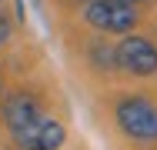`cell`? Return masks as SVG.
<instances>
[{"mask_svg": "<svg viewBox=\"0 0 157 150\" xmlns=\"http://www.w3.org/2000/svg\"><path fill=\"white\" fill-rule=\"evenodd\" d=\"M63 144H67V127L54 117H40L37 130H33L30 150H60Z\"/></svg>", "mask_w": 157, "mask_h": 150, "instance_id": "5b68a950", "label": "cell"}, {"mask_svg": "<svg viewBox=\"0 0 157 150\" xmlns=\"http://www.w3.org/2000/svg\"><path fill=\"white\" fill-rule=\"evenodd\" d=\"M84 24L94 27L97 33H117L124 37L140 24V10L127 0H87L84 3Z\"/></svg>", "mask_w": 157, "mask_h": 150, "instance_id": "3957f363", "label": "cell"}, {"mask_svg": "<svg viewBox=\"0 0 157 150\" xmlns=\"http://www.w3.org/2000/svg\"><path fill=\"white\" fill-rule=\"evenodd\" d=\"M0 3H3V0H0Z\"/></svg>", "mask_w": 157, "mask_h": 150, "instance_id": "30bf717a", "label": "cell"}, {"mask_svg": "<svg viewBox=\"0 0 157 150\" xmlns=\"http://www.w3.org/2000/svg\"><path fill=\"white\" fill-rule=\"evenodd\" d=\"M114 123L134 144H157V103L147 93H117L114 97Z\"/></svg>", "mask_w": 157, "mask_h": 150, "instance_id": "6da1fadb", "label": "cell"}, {"mask_svg": "<svg viewBox=\"0 0 157 150\" xmlns=\"http://www.w3.org/2000/svg\"><path fill=\"white\" fill-rule=\"evenodd\" d=\"M90 54H94V67L97 70H110V67H114V50H110L104 40H94V43H90Z\"/></svg>", "mask_w": 157, "mask_h": 150, "instance_id": "8992f818", "label": "cell"}, {"mask_svg": "<svg viewBox=\"0 0 157 150\" xmlns=\"http://www.w3.org/2000/svg\"><path fill=\"white\" fill-rule=\"evenodd\" d=\"M0 103H3V80H0Z\"/></svg>", "mask_w": 157, "mask_h": 150, "instance_id": "9c48e42d", "label": "cell"}, {"mask_svg": "<svg viewBox=\"0 0 157 150\" xmlns=\"http://www.w3.org/2000/svg\"><path fill=\"white\" fill-rule=\"evenodd\" d=\"M114 67L127 77H154L157 73V43L140 33H124V40L114 47Z\"/></svg>", "mask_w": 157, "mask_h": 150, "instance_id": "277c9868", "label": "cell"}, {"mask_svg": "<svg viewBox=\"0 0 157 150\" xmlns=\"http://www.w3.org/2000/svg\"><path fill=\"white\" fill-rule=\"evenodd\" d=\"M127 3H134V7H140V3H151V0H127Z\"/></svg>", "mask_w": 157, "mask_h": 150, "instance_id": "ba28073f", "label": "cell"}, {"mask_svg": "<svg viewBox=\"0 0 157 150\" xmlns=\"http://www.w3.org/2000/svg\"><path fill=\"white\" fill-rule=\"evenodd\" d=\"M0 117H3V130L10 133V140L20 150H30L33 130H37L40 117H44V103H40V97L30 93V90H13L10 97H3Z\"/></svg>", "mask_w": 157, "mask_h": 150, "instance_id": "7a4b0ae2", "label": "cell"}, {"mask_svg": "<svg viewBox=\"0 0 157 150\" xmlns=\"http://www.w3.org/2000/svg\"><path fill=\"white\" fill-rule=\"evenodd\" d=\"M10 37H13V17H7V10L0 3V47H7Z\"/></svg>", "mask_w": 157, "mask_h": 150, "instance_id": "52a82bcc", "label": "cell"}]
</instances>
